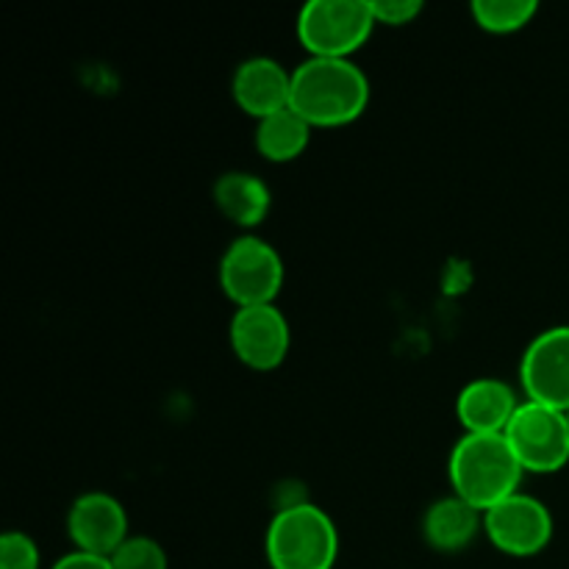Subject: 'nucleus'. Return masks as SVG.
<instances>
[{
    "label": "nucleus",
    "mask_w": 569,
    "mask_h": 569,
    "mask_svg": "<svg viewBox=\"0 0 569 569\" xmlns=\"http://www.w3.org/2000/svg\"><path fill=\"white\" fill-rule=\"evenodd\" d=\"M370 103V81L350 59L309 56L292 70L289 109L298 111L311 128L348 126L365 114Z\"/></svg>",
    "instance_id": "obj_1"
},
{
    "label": "nucleus",
    "mask_w": 569,
    "mask_h": 569,
    "mask_svg": "<svg viewBox=\"0 0 569 569\" xmlns=\"http://www.w3.org/2000/svg\"><path fill=\"white\" fill-rule=\"evenodd\" d=\"M448 472L453 495L483 515L517 495L526 476L503 433H465L450 453Z\"/></svg>",
    "instance_id": "obj_2"
},
{
    "label": "nucleus",
    "mask_w": 569,
    "mask_h": 569,
    "mask_svg": "<svg viewBox=\"0 0 569 569\" xmlns=\"http://www.w3.org/2000/svg\"><path fill=\"white\" fill-rule=\"evenodd\" d=\"M264 548L272 569H333L339 533L320 506L292 503L272 517Z\"/></svg>",
    "instance_id": "obj_3"
},
{
    "label": "nucleus",
    "mask_w": 569,
    "mask_h": 569,
    "mask_svg": "<svg viewBox=\"0 0 569 569\" xmlns=\"http://www.w3.org/2000/svg\"><path fill=\"white\" fill-rule=\"evenodd\" d=\"M372 28L370 0H311L298 14L300 44L320 59H350Z\"/></svg>",
    "instance_id": "obj_4"
},
{
    "label": "nucleus",
    "mask_w": 569,
    "mask_h": 569,
    "mask_svg": "<svg viewBox=\"0 0 569 569\" xmlns=\"http://www.w3.org/2000/svg\"><path fill=\"white\" fill-rule=\"evenodd\" d=\"M220 287L237 309L276 303L283 287V261L267 239L244 233L220 259Z\"/></svg>",
    "instance_id": "obj_5"
},
{
    "label": "nucleus",
    "mask_w": 569,
    "mask_h": 569,
    "mask_svg": "<svg viewBox=\"0 0 569 569\" xmlns=\"http://www.w3.org/2000/svg\"><path fill=\"white\" fill-rule=\"evenodd\" d=\"M503 437L509 439L526 472L548 476V472H559L569 461L567 411L522 400Z\"/></svg>",
    "instance_id": "obj_6"
},
{
    "label": "nucleus",
    "mask_w": 569,
    "mask_h": 569,
    "mask_svg": "<svg viewBox=\"0 0 569 569\" xmlns=\"http://www.w3.org/2000/svg\"><path fill=\"white\" fill-rule=\"evenodd\" d=\"M483 533L500 553L528 559L550 545L553 517L542 500L517 492L483 515Z\"/></svg>",
    "instance_id": "obj_7"
},
{
    "label": "nucleus",
    "mask_w": 569,
    "mask_h": 569,
    "mask_svg": "<svg viewBox=\"0 0 569 569\" xmlns=\"http://www.w3.org/2000/svg\"><path fill=\"white\" fill-rule=\"evenodd\" d=\"M526 398L569 411V326H556L528 345L520 365Z\"/></svg>",
    "instance_id": "obj_8"
},
{
    "label": "nucleus",
    "mask_w": 569,
    "mask_h": 569,
    "mask_svg": "<svg viewBox=\"0 0 569 569\" xmlns=\"http://www.w3.org/2000/svg\"><path fill=\"white\" fill-rule=\"evenodd\" d=\"M289 322L276 303L237 309L231 320V348L244 367L259 372L276 370L289 356Z\"/></svg>",
    "instance_id": "obj_9"
},
{
    "label": "nucleus",
    "mask_w": 569,
    "mask_h": 569,
    "mask_svg": "<svg viewBox=\"0 0 569 569\" xmlns=\"http://www.w3.org/2000/svg\"><path fill=\"white\" fill-rule=\"evenodd\" d=\"M67 533L81 553L111 556L120 550L128 533V515L117 498L106 492H87L67 511Z\"/></svg>",
    "instance_id": "obj_10"
},
{
    "label": "nucleus",
    "mask_w": 569,
    "mask_h": 569,
    "mask_svg": "<svg viewBox=\"0 0 569 569\" xmlns=\"http://www.w3.org/2000/svg\"><path fill=\"white\" fill-rule=\"evenodd\" d=\"M231 92L239 109L248 111L256 120H264V117L289 109L292 72H287L281 61L267 59V56H253V59L242 61L237 67Z\"/></svg>",
    "instance_id": "obj_11"
},
{
    "label": "nucleus",
    "mask_w": 569,
    "mask_h": 569,
    "mask_svg": "<svg viewBox=\"0 0 569 569\" xmlns=\"http://www.w3.org/2000/svg\"><path fill=\"white\" fill-rule=\"evenodd\" d=\"M517 409L520 400L515 389L500 378H478L456 400V415L467 433H506Z\"/></svg>",
    "instance_id": "obj_12"
},
{
    "label": "nucleus",
    "mask_w": 569,
    "mask_h": 569,
    "mask_svg": "<svg viewBox=\"0 0 569 569\" xmlns=\"http://www.w3.org/2000/svg\"><path fill=\"white\" fill-rule=\"evenodd\" d=\"M478 531H483V511L461 500L459 495L439 498L422 517V537L439 553H459L472 545Z\"/></svg>",
    "instance_id": "obj_13"
},
{
    "label": "nucleus",
    "mask_w": 569,
    "mask_h": 569,
    "mask_svg": "<svg viewBox=\"0 0 569 569\" xmlns=\"http://www.w3.org/2000/svg\"><path fill=\"white\" fill-rule=\"evenodd\" d=\"M272 194L253 172H226L214 181V206L239 228H256L270 214Z\"/></svg>",
    "instance_id": "obj_14"
},
{
    "label": "nucleus",
    "mask_w": 569,
    "mask_h": 569,
    "mask_svg": "<svg viewBox=\"0 0 569 569\" xmlns=\"http://www.w3.org/2000/svg\"><path fill=\"white\" fill-rule=\"evenodd\" d=\"M311 126L292 109H283L278 114L264 117L256 126V148L267 161H295L309 148Z\"/></svg>",
    "instance_id": "obj_15"
},
{
    "label": "nucleus",
    "mask_w": 569,
    "mask_h": 569,
    "mask_svg": "<svg viewBox=\"0 0 569 569\" xmlns=\"http://www.w3.org/2000/svg\"><path fill=\"white\" fill-rule=\"evenodd\" d=\"M533 0H476L472 17L489 33H515L537 17Z\"/></svg>",
    "instance_id": "obj_16"
},
{
    "label": "nucleus",
    "mask_w": 569,
    "mask_h": 569,
    "mask_svg": "<svg viewBox=\"0 0 569 569\" xmlns=\"http://www.w3.org/2000/svg\"><path fill=\"white\" fill-rule=\"evenodd\" d=\"M109 561L111 569H167L164 548L150 537H128Z\"/></svg>",
    "instance_id": "obj_17"
},
{
    "label": "nucleus",
    "mask_w": 569,
    "mask_h": 569,
    "mask_svg": "<svg viewBox=\"0 0 569 569\" xmlns=\"http://www.w3.org/2000/svg\"><path fill=\"white\" fill-rule=\"evenodd\" d=\"M0 569H39V548L28 533L9 531L0 537Z\"/></svg>",
    "instance_id": "obj_18"
},
{
    "label": "nucleus",
    "mask_w": 569,
    "mask_h": 569,
    "mask_svg": "<svg viewBox=\"0 0 569 569\" xmlns=\"http://www.w3.org/2000/svg\"><path fill=\"white\" fill-rule=\"evenodd\" d=\"M372 17H376V26H409L417 17L422 14V0H370Z\"/></svg>",
    "instance_id": "obj_19"
},
{
    "label": "nucleus",
    "mask_w": 569,
    "mask_h": 569,
    "mask_svg": "<svg viewBox=\"0 0 569 569\" xmlns=\"http://www.w3.org/2000/svg\"><path fill=\"white\" fill-rule=\"evenodd\" d=\"M50 569H111V561L103 556L81 553V550H72V553L61 556Z\"/></svg>",
    "instance_id": "obj_20"
},
{
    "label": "nucleus",
    "mask_w": 569,
    "mask_h": 569,
    "mask_svg": "<svg viewBox=\"0 0 569 569\" xmlns=\"http://www.w3.org/2000/svg\"><path fill=\"white\" fill-rule=\"evenodd\" d=\"M567 422H569V411H567Z\"/></svg>",
    "instance_id": "obj_21"
}]
</instances>
